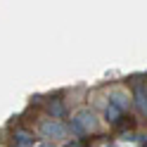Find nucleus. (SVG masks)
<instances>
[{"label":"nucleus","mask_w":147,"mask_h":147,"mask_svg":"<svg viewBox=\"0 0 147 147\" xmlns=\"http://www.w3.org/2000/svg\"><path fill=\"white\" fill-rule=\"evenodd\" d=\"M100 128V121H97V116L93 112H88V109H83V112H78L76 116L71 119V126H69V131L74 135H78V138H83V135H90V133H95Z\"/></svg>","instance_id":"obj_1"},{"label":"nucleus","mask_w":147,"mask_h":147,"mask_svg":"<svg viewBox=\"0 0 147 147\" xmlns=\"http://www.w3.org/2000/svg\"><path fill=\"white\" fill-rule=\"evenodd\" d=\"M14 147H33V133L17 131L14 133Z\"/></svg>","instance_id":"obj_5"},{"label":"nucleus","mask_w":147,"mask_h":147,"mask_svg":"<svg viewBox=\"0 0 147 147\" xmlns=\"http://www.w3.org/2000/svg\"><path fill=\"white\" fill-rule=\"evenodd\" d=\"M36 147H55L52 142H40V145H36Z\"/></svg>","instance_id":"obj_7"},{"label":"nucleus","mask_w":147,"mask_h":147,"mask_svg":"<svg viewBox=\"0 0 147 147\" xmlns=\"http://www.w3.org/2000/svg\"><path fill=\"white\" fill-rule=\"evenodd\" d=\"M131 88H133V100H135L138 109L147 116V86L140 83V81H135V83H131Z\"/></svg>","instance_id":"obj_3"},{"label":"nucleus","mask_w":147,"mask_h":147,"mask_svg":"<svg viewBox=\"0 0 147 147\" xmlns=\"http://www.w3.org/2000/svg\"><path fill=\"white\" fill-rule=\"evenodd\" d=\"M64 147H86V145H83V142H78V140H74V142H67Z\"/></svg>","instance_id":"obj_6"},{"label":"nucleus","mask_w":147,"mask_h":147,"mask_svg":"<svg viewBox=\"0 0 147 147\" xmlns=\"http://www.w3.org/2000/svg\"><path fill=\"white\" fill-rule=\"evenodd\" d=\"M69 128L64 126L59 119H45V121H40V135L45 138V140H62V138H67Z\"/></svg>","instance_id":"obj_2"},{"label":"nucleus","mask_w":147,"mask_h":147,"mask_svg":"<svg viewBox=\"0 0 147 147\" xmlns=\"http://www.w3.org/2000/svg\"><path fill=\"white\" fill-rule=\"evenodd\" d=\"M45 109H48V114L55 116V119H64L67 116V107L62 105V100H50V102L45 105Z\"/></svg>","instance_id":"obj_4"}]
</instances>
